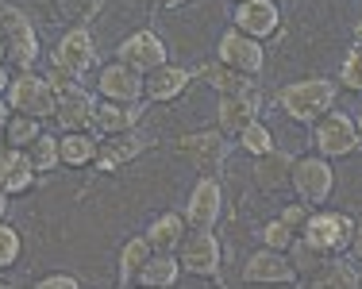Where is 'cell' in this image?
<instances>
[{
    "label": "cell",
    "instance_id": "cell-2",
    "mask_svg": "<svg viewBox=\"0 0 362 289\" xmlns=\"http://www.w3.org/2000/svg\"><path fill=\"white\" fill-rule=\"evenodd\" d=\"M4 105L12 112H31L39 120H54L58 108V85L47 78V73L35 70H20L12 81L4 85Z\"/></svg>",
    "mask_w": 362,
    "mask_h": 289
},
{
    "label": "cell",
    "instance_id": "cell-21",
    "mask_svg": "<svg viewBox=\"0 0 362 289\" xmlns=\"http://www.w3.org/2000/svg\"><path fill=\"white\" fill-rule=\"evenodd\" d=\"M293 163L297 158H289L286 151H266V155L255 158V185L262 193H278L286 189V185H293Z\"/></svg>",
    "mask_w": 362,
    "mask_h": 289
},
{
    "label": "cell",
    "instance_id": "cell-12",
    "mask_svg": "<svg viewBox=\"0 0 362 289\" xmlns=\"http://www.w3.org/2000/svg\"><path fill=\"white\" fill-rule=\"evenodd\" d=\"M243 282H251V285L255 282L258 285H289V282H297V266H293L289 251L262 247L243 262Z\"/></svg>",
    "mask_w": 362,
    "mask_h": 289
},
{
    "label": "cell",
    "instance_id": "cell-4",
    "mask_svg": "<svg viewBox=\"0 0 362 289\" xmlns=\"http://www.w3.org/2000/svg\"><path fill=\"white\" fill-rule=\"evenodd\" d=\"M4 58L12 62V70H31L39 62V35H35V23L28 20L23 8L4 4Z\"/></svg>",
    "mask_w": 362,
    "mask_h": 289
},
{
    "label": "cell",
    "instance_id": "cell-37",
    "mask_svg": "<svg viewBox=\"0 0 362 289\" xmlns=\"http://www.w3.org/2000/svg\"><path fill=\"white\" fill-rule=\"evenodd\" d=\"M162 4H166V8H177V4H185V0H162Z\"/></svg>",
    "mask_w": 362,
    "mask_h": 289
},
{
    "label": "cell",
    "instance_id": "cell-31",
    "mask_svg": "<svg viewBox=\"0 0 362 289\" xmlns=\"http://www.w3.org/2000/svg\"><path fill=\"white\" fill-rule=\"evenodd\" d=\"M28 155H31V163L39 166V174H50V170H58V166H62V143H58L54 135H47V131H42L39 139L28 147Z\"/></svg>",
    "mask_w": 362,
    "mask_h": 289
},
{
    "label": "cell",
    "instance_id": "cell-24",
    "mask_svg": "<svg viewBox=\"0 0 362 289\" xmlns=\"http://www.w3.org/2000/svg\"><path fill=\"white\" fill-rule=\"evenodd\" d=\"M62 166H97V151H100V135L93 127H81V131H62Z\"/></svg>",
    "mask_w": 362,
    "mask_h": 289
},
{
    "label": "cell",
    "instance_id": "cell-1",
    "mask_svg": "<svg viewBox=\"0 0 362 289\" xmlns=\"http://www.w3.org/2000/svg\"><path fill=\"white\" fill-rule=\"evenodd\" d=\"M335 97H339V85L332 78H300L278 89L281 112L297 124H316L324 112L335 108Z\"/></svg>",
    "mask_w": 362,
    "mask_h": 289
},
{
    "label": "cell",
    "instance_id": "cell-9",
    "mask_svg": "<svg viewBox=\"0 0 362 289\" xmlns=\"http://www.w3.org/2000/svg\"><path fill=\"white\" fill-rule=\"evenodd\" d=\"M258 108H262V89H258V81L243 85V89H235V93H220L216 127H220V131H228L231 139H235V135L243 131L247 124L258 120Z\"/></svg>",
    "mask_w": 362,
    "mask_h": 289
},
{
    "label": "cell",
    "instance_id": "cell-22",
    "mask_svg": "<svg viewBox=\"0 0 362 289\" xmlns=\"http://www.w3.org/2000/svg\"><path fill=\"white\" fill-rule=\"evenodd\" d=\"M197 73L181 70V66H158V70L146 73V100H158V105H166V100H177L181 93L189 89V81H193Z\"/></svg>",
    "mask_w": 362,
    "mask_h": 289
},
{
    "label": "cell",
    "instance_id": "cell-15",
    "mask_svg": "<svg viewBox=\"0 0 362 289\" xmlns=\"http://www.w3.org/2000/svg\"><path fill=\"white\" fill-rule=\"evenodd\" d=\"M220 212H223V189H220V182L212 174H204L201 182L193 185V193H189L185 220H189V228H204V232H212L216 220H220Z\"/></svg>",
    "mask_w": 362,
    "mask_h": 289
},
{
    "label": "cell",
    "instance_id": "cell-10",
    "mask_svg": "<svg viewBox=\"0 0 362 289\" xmlns=\"http://www.w3.org/2000/svg\"><path fill=\"white\" fill-rule=\"evenodd\" d=\"M216 58H220L223 66H231V70L247 73V78H258V73H262V66H266L262 39L247 35V31H239V28H231V31H223V35H220Z\"/></svg>",
    "mask_w": 362,
    "mask_h": 289
},
{
    "label": "cell",
    "instance_id": "cell-23",
    "mask_svg": "<svg viewBox=\"0 0 362 289\" xmlns=\"http://www.w3.org/2000/svg\"><path fill=\"white\" fill-rule=\"evenodd\" d=\"M185 232H189V220H185V212H158V216L146 224V240H151V247L154 251H177L181 247V240H185Z\"/></svg>",
    "mask_w": 362,
    "mask_h": 289
},
{
    "label": "cell",
    "instance_id": "cell-27",
    "mask_svg": "<svg viewBox=\"0 0 362 289\" xmlns=\"http://www.w3.org/2000/svg\"><path fill=\"white\" fill-rule=\"evenodd\" d=\"M358 282H362L358 270L351 266V259H343V254H332L320 266V274L313 278V285H324V289H355Z\"/></svg>",
    "mask_w": 362,
    "mask_h": 289
},
{
    "label": "cell",
    "instance_id": "cell-13",
    "mask_svg": "<svg viewBox=\"0 0 362 289\" xmlns=\"http://www.w3.org/2000/svg\"><path fill=\"white\" fill-rule=\"evenodd\" d=\"M93 112H97V97L89 89H81L77 81L58 85V108H54V124L62 131H81L93 127Z\"/></svg>",
    "mask_w": 362,
    "mask_h": 289
},
{
    "label": "cell",
    "instance_id": "cell-25",
    "mask_svg": "<svg viewBox=\"0 0 362 289\" xmlns=\"http://www.w3.org/2000/svg\"><path fill=\"white\" fill-rule=\"evenodd\" d=\"M154 254V247H151V240L146 235H132V240L119 247V262H116V282L119 285H132L135 278H139V270L146 266V259Z\"/></svg>",
    "mask_w": 362,
    "mask_h": 289
},
{
    "label": "cell",
    "instance_id": "cell-19",
    "mask_svg": "<svg viewBox=\"0 0 362 289\" xmlns=\"http://www.w3.org/2000/svg\"><path fill=\"white\" fill-rule=\"evenodd\" d=\"M54 62L58 66H66L70 73H89L93 66H97V47H93V35L85 28H70L62 39H58V47H54Z\"/></svg>",
    "mask_w": 362,
    "mask_h": 289
},
{
    "label": "cell",
    "instance_id": "cell-8",
    "mask_svg": "<svg viewBox=\"0 0 362 289\" xmlns=\"http://www.w3.org/2000/svg\"><path fill=\"white\" fill-rule=\"evenodd\" d=\"M313 147L320 151V155H327V158L351 155V151L362 147L358 124L351 120V116H343V112H324L320 120L313 124Z\"/></svg>",
    "mask_w": 362,
    "mask_h": 289
},
{
    "label": "cell",
    "instance_id": "cell-16",
    "mask_svg": "<svg viewBox=\"0 0 362 289\" xmlns=\"http://www.w3.org/2000/svg\"><path fill=\"white\" fill-rule=\"evenodd\" d=\"M116 58L127 62L132 70H139V73H151V70H158V66H166V42L154 35V31L143 28V31H135V35H127L119 42Z\"/></svg>",
    "mask_w": 362,
    "mask_h": 289
},
{
    "label": "cell",
    "instance_id": "cell-33",
    "mask_svg": "<svg viewBox=\"0 0 362 289\" xmlns=\"http://www.w3.org/2000/svg\"><path fill=\"white\" fill-rule=\"evenodd\" d=\"M20 254H23V240H20L12 220H4V224H0V266L12 270L16 262H20Z\"/></svg>",
    "mask_w": 362,
    "mask_h": 289
},
{
    "label": "cell",
    "instance_id": "cell-7",
    "mask_svg": "<svg viewBox=\"0 0 362 289\" xmlns=\"http://www.w3.org/2000/svg\"><path fill=\"white\" fill-rule=\"evenodd\" d=\"M177 259H181V270L193 278H216L220 274V262H223V247L212 232L204 228H189L185 240L177 247Z\"/></svg>",
    "mask_w": 362,
    "mask_h": 289
},
{
    "label": "cell",
    "instance_id": "cell-38",
    "mask_svg": "<svg viewBox=\"0 0 362 289\" xmlns=\"http://www.w3.org/2000/svg\"><path fill=\"white\" fill-rule=\"evenodd\" d=\"M355 124H358V139H362V112L355 116Z\"/></svg>",
    "mask_w": 362,
    "mask_h": 289
},
{
    "label": "cell",
    "instance_id": "cell-3",
    "mask_svg": "<svg viewBox=\"0 0 362 289\" xmlns=\"http://www.w3.org/2000/svg\"><path fill=\"white\" fill-rule=\"evenodd\" d=\"M355 220L347 216V212H335V208H313V216H308L305 232H300V240L308 243V247H316L320 254H343L351 251V243H355Z\"/></svg>",
    "mask_w": 362,
    "mask_h": 289
},
{
    "label": "cell",
    "instance_id": "cell-36",
    "mask_svg": "<svg viewBox=\"0 0 362 289\" xmlns=\"http://www.w3.org/2000/svg\"><path fill=\"white\" fill-rule=\"evenodd\" d=\"M351 254L362 262V220H358V228H355V243H351Z\"/></svg>",
    "mask_w": 362,
    "mask_h": 289
},
{
    "label": "cell",
    "instance_id": "cell-29",
    "mask_svg": "<svg viewBox=\"0 0 362 289\" xmlns=\"http://www.w3.org/2000/svg\"><path fill=\"white\" fill-rule=\"evenodd\" d=\"M42 135V120L31 112H12L4 120V143H12V147H31Z\"/></svg>",
    "mask_w": 362,
    "mask_h": 289
},
{
    "label": "cell",
    "instance_id": "cell-11",
    "mask_svg": "<svg viewBox=\"0 0 362 289\" xmlns=\"http://www.w3.org/2000/svg\"><path fill=\"white\" fill-rule=\"evenodd\" d=\"M151 151V139H146L143 131H135V127H127V131H112V135H100V151H97V170L100 174H116V170H124L127 163H135L139 155Z\"/></svg>",
    "mask_w": 362,
    "mask_h": 289
},
{
    "label": "cell",
    "instance_id": "cell-18",
    "mask_svg": "<svg viewBox=\"0 0 362 289\" xmlns=\"http://www.w3.org/2000/svg\"><path fill=\"white\" fill-rule=\"evenodd\" d=\"M39 166L31 163L28 147H12L4 143V158H0V185H4V197H20L35 185Z\"/></svg>",
    "mask_w": 362,
    "mask_h": 289
},
{
    "label": "cell",
    "instance_id": "cell-5",
    "mask_svg": "<svg viewBox=\"0 0 362 289\" xmlns=\"http://www.w3.org/2000/svg\"><path fill=\"white\" fill-rule=\"evenodd\" d=\"M335 189V170H332V158L327 155H305L293 163V193H297L300 201H308L313 208L327 205V197H332Z\"/></svg>",
    "mask_w": 362,
    "mask_h": 289
},
{
    "label": "cell",
    "instance_id": "cell-6",
    "mask_svg": "<svg viewBox=\"0 0 362 289\" xmlns=\"http://www.w3.org/2000/svg\"><path fill=\"white\" fill-rule=\"evenodd\" d=\"M231 135L220 131V127H209V131H185L174 139L177 155L189 158L197 170H204V174H216V170L228 163V147H231Z\"/></svg>",
    "mask_w": 362,
    "mask_h": 289
},
{
    "label": "cell",
    "instance_id": "cell-26",
    "mask_svg": "<svg viewBox=\"0 0 362 289\" xmlns=\"http://www.w3.org/2000/svg\"><path fill=\"white\" fill-rule=\"evenodd\" d=\"M181 274H185V270H181L177 251H154L151 259H146V266L139 270V282L143 285H177Z\"/></svg>",
    "mask_w": 362,
    "mask_h": 289
},
{
    "label": "cell",
    "instance_id": "cell-28",
    "mask_svg": "<svg viewBox=\"0 0 362 289\" xmlns=\"http://www.w3.org/2000/svg\"><path fill=\"white\" fill-rule=\"evenodd\" d=\"M197 81L212 85L216 93H235V89H243V85H251V78H247V73L223 66L220 58H216V62H209V66H201V70H197Z\"/></svg>",
    "mask_w": 362,
    "mask_h": 289
},
{
    "label": "cell",
    "instance_id": "cell-34",
    "mask_svg": "<svg viewBox=\"0 0 362 289\" xmlns=\"http://www.w3.org/2000/svg\"><path fill=\"white\" fill-rule=\"evenodd\" d=\"M339 81H343V89L362 93V47H351V54L343 58V66H339Z\"/></svg>",
    "mask_w": 362,
    "mask_h": 289
},
{
    "label": "cell",
    "instance_id": "cell-32",
    "mask_svg": "<svg viewBox=\"0 0 362 289\" xmlns=\"http://www.w3.org/2000/svg\"><path fill=\"white\" fill-rule=\"evenodd\" d=\"M258 240H262V247H274V251H289L293 243L300 240V232L293 224H286L281 216H274L270 224H262V232H258Z\"/></svg>",
    "mask_w": 362,
    "mask_h": 289
},
{
    "label": "cell",
    "instance_id": "cell-35",
    "mask_svg": "<svg viewBox=\"0 0 362 289\" xmlns=\"http://www.w3.org/2000/svg\"><path fill=\"white\" fill-rule=\"evenodd\" d=\"M35 285L39 289H77V285H81V278H77V274H42Z\"/></svg>",
    "mask_w": 362,
    "mask_h": 289
},
{
    "label": "cell",
    "instance_id": "cell-20",
    "mask_svg": "<svg viewBox=\"0 0 362 289\" xmlns=\"http://www.w3.org/2000/svg\"><path fill=\"white\" fill-rule=\"evenodd\" d=\"M143 120V100H97V112H93V131L97 135H112V131H127V127H139Z\"/></svg>",
    "mask_w": 362,
    "mask_h": 289
},
{
    "label": "cell",
    "instance_id": "cell-30",
    "mask_svg": "<svg viewBox=\"0 0 362 289\" xmlns=\"http://www.w3.org/2000/svg\"><path fill=\"white\" fill-rule=\"evenodd\" d=\"M235 143H239V151H243V155L258 158V155H266V151H274V131L262 120H255V124H247L243 131L235 135Z\"/></svg>",
    "mask_w": 362,
    "mask_h": 289
},
{
    "label": "cell",
    "instance_id": "cell-39",
    "mask_svg": "<svg viewBox=\"0 0 362 289\" xmlns=\"http://www.w3.org/2000/svg\"><path fill=\"white\" fill-rule=\"evenodd\" d=\"M235 4H239V0H235Z\"/></svg>",
    "mask_w": 362,
    "mask_h": 289
},
{
    "label": "cell",
    "instance_id": "cell-17",
    "mask_svg": "<svg viewBox=\"0 0 362 289\" xmlns=\"http://www.w3.org/2000/svg\"><path fill=\"white\" fill-rule=\"evenodd\" d=\"M231 28L247 31L255 39H270L281 28L278 0H239L235 12H231Z\"/></svg>",
    "mask_w": 362,
    "mask_h": 289
},
{
    "label": "cell",
    "instance_id": "cell-14",
    "mask_svg": "<svg viewBox=\"0 0 362 289\" xmlns=\"http://www.w3.org/2000/svg\"><path fill=\"white\" fill-rule=\"evenodd\" d=\"M97 93L108 100H146V73L132 70L127 62H108L97 73Z\"/></svg>",
    "mask_w": 362,
    "mask_h": 289
}]
</instances>
